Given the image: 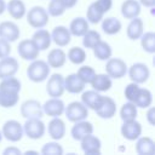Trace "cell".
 Here are the masks:
<instances>
[{"label": "cell", "instance_id": "f907efd6", "mask_svg": "<svg viewBox=\"0 0 155 155\" xmlns=\"http://www.w3.org/2000/svg\"><path fill=\"white\" fill-rule=\"evenodd\" d=\"M24 154H38V151H31V150H28V151H25Z\"/></svg>", "mask_w": 155, "mask_h": 155}, {"label": "cell", "instance_id": "f6af8a7d", "mask_svg": "<svg viewBox=\"0 0 155 155\" xmlns=\"http://www.w3.org/2000/svg\"><path fill=\"white\" fill-rule=\"evenodd\" d=\"M147 120H148V122H149L151 126L155 125V109H154L151 105L148 108V111H147Z\"/></svg>", "mask_w": 155, "mask_h": 155}, {"label": "cell", "instance_id": "2e32d148", "mask_svg": "<svg viewBox=\"0 0 155 155\" xmlns=\"http://www.w3.org/2000/svg\"><path fill=\"white\" fill-rule=\"evenodd\" d=\"M64 102L59 98H53L51 97L48 101H46L42 105V111L47 116L51 117H58L64 113Z\"/></svg>", "mask_w": 155, "mask_h": 155}, {"label": "cell", "instance_id": "4fadbf2b", "mask_svg": "<svg viewBox=\"0 0 155 155\" xmlns=\"http://www.w3.org/2000/svg\"><path fill=\"white\" fill-rule=\"evenodd\" d=\"M80 143H81V149L86 155H99L101 154V148H102L101 139L93 136L92 133L80 139Z\"/></svg>", "mask_w": 155, "mask_h": 155}, {"label": "cell", "instance_id": "52a82bcc", "mask_svg": "<svg viewBox=\"0 0 155 155\" xmlns=\"http://www.w3.org/2000/svg\"><path fill=\"white\" fill-rule=\"evenodd\" d=\"M127 74L132 82L140 85L148 81L150 76V70L147 64L138 62V63H133L130 68H127Z\"/></svg>", "mask_w": 155, "mask_h": 155}, {"label": "cell", "instance_id": "9c48e42d", "mask_svg": "<svg viewBox=\"0 0 155 155\" xmlns=\"http://www.w3.org/2000/svg\"><path fill=\"white\" fill-rule=\"evenodd\" d=\"M64 78L62 74H52L46 84V92L50 97L59 98L64 93Z\"/></svg>", "mask_w": 155, "mask_h": 155}, {"label": "cell", "instance_id": "8992f818", "mask_svg": "<svg viewBox=\"0 0 155 155\" xmlns=\"http://www.w3.org/2000/svg\"><path fill=\"white\" fill-rule=\"evenodd\" d=\"M1 133H2V137L6 138L8 142L17 143L22 139L24 132H23V126L19 124V121L8 120L2 125Z\"/></svg>", "mask_w": 155, "mask_h": 155}, {"label": "cell", "instance_id": "cb8c5ba5", "mask_svg": "<svg viewBox=\"0 0 155 155\" xmlns=\"http://www.w3.org/2000/svg\"><path fill=\"white\" fill-rule=\"evenodd\" d=\"M136 140V153L138 155H153L155 153V142L150 137H138Z\"/></svg>", "mask_w": 155, "mask_h": 155}, {"label": "cell", "instance_id": "60d3db41", "mask_svg": "<svg viewBox=\"0 0 155 155\" xmlns=\"http://www.w3.org/2000/svg\"><path fill=\"white\" fill-rule=\"evenodd\" d=\"M76 74H78V76H79L85 84H90V82L92 81V79L94 78L96 71H94V69H93L92 67H90V65H82V67L79 68V70H78Z\"/></svg>", "mask_w": 155, "mask_h": 155}, {"label": "cell", "instance_id": "d6986e66", "mask_svg": "<svg viewBox=\"0 0 155 155\" xmlns=\"http://www.w3.org/2000/svg\"><path fill=\"white\" fill-rule=\"evenodd\" d=\"M65 124L64 121L58 116V117H52L51 121L48 122L47 126V132L48 136L53 140H59L65 136Z\"/></svg>", "mask_w": 155, "mask_h": 155}, {"label": "cell", "instance_id": "681fc988", "mask_svg": "<svg viewBox=\"0 0 155 155\" xmlns=\"http://www.w3.org/2000/svg\"><path fill=\"white\" fill-rule=\"evenodd\" d=\"M6 10V2L5 0H0V15H2Z\"/></svg>", "mask_w": 155, "mask_h": 155}, {"label": "cell", "instance_id": "ab89813d", "mask_svg": "<svg viewBox=\"0 0 155 155\" xmlns=\"http://www.w3.org/2000/svg\"><path fill=\"white\" fill-rule=\"evenodd\" d=\"M41 154L42 155H62L63 148L57 142H48L44 144V147L41 148Z\"/></svg>", "mask_w": 155, "mask_h": 155}, {"label": "cell", "instance_id": "8fae6325", "mask_svg": "<svg viewBox=\"0 0 155 155\" xmlns=\"http://www.w3.org/2000/svg\"><path fill=\"white\" fill-rule=\"evenodd\" d=\"M94 111L101 119H111L116 113V103L113 98L102 96Z\"/></svg>", "mask_w": 155, "mask_h": 155}, {"label": "cell", "instance_id": "f1b7e54d", "mask_svg": "<svg viewBox=\"0 0 155 155\" xmlns=\"http://www.w3.org/2000/svg\"><path fill=\"white\" fill-rule=\"evenodd\" d=\"M68 29H69L71 35H74V36H82L90 29V23L84 17H76V18H74L70 22Z\"/></svg>", "mask_w": 155, "mask_h": 155}, {"label": "cell", "instance_id": "ffe728a7", "mask_svg": "<svg viewBox=\"0 0 155 155\" xmlns=\"http://www.w3.org/2000/svg\"><path fill=\"white\" fill-rule=\"evenodd\" d=\"M91 133H93V125L86 120L74 122V125L70 130V134H71L73 139H75V140H80L85 136L91 134Z\"/></svg>", "mask_w": 155, "mask_h": 155}, {"label": "cell", "instance_id": "5bb4252c", "mask_svg": "<svg viewBox=\"0 0 155 155\" xmlns=\"http://www.w3.org/2000/svg\"><path fill=\"white\" fill-rule=\"evenodd\" d=\"M121 134L127 140H136L142 134V125L134 119L130 121H124L121 126Z\"/></svg>", "mask_w": 155, "mask_h": 155}, {"label": "cell", "instance_id": "d6a6232c", "mask_svg": "<svg viewBox=\"0 0 155 155\" xmlns=\"http://www.w3.org/2000/svg\"><path fill=\"white\" fill-rule=\"evenodd\" d=\"M101 98H102V94H99L98 91H96V90H88V91H85L82 93L81 102L87 107V109L94 110V108L99 103Z\"/></svg>", "mask_w": 155, "mask_h": 155}, {"label": "cell", "instance_id": "83f0119b", "mask_svg": "<svg viewBox=\"0 0 155 155\" xmlns=\"http://www.w3.org/2000/svg\"><path fill=\"white\" fill-rule=\"evenodd\" d=\"M6 10L13 19H21L27 13L25 4L22 0H10L6 4Z\"/></svg>", "mask_w": 155, "mask_h": 155}, {"label": "cell", "instance_id": "484cf974", "mask_svg": "<svg viewBox=\"0 0 155 155\" xmlns=\"http://www.w3.org/2000/svg\"><path fill=\"white\" fill-rule=\"evenodd\" d=\"M46 62L50 68H62L67 62V53L62 48H53L48 52Z\"/></svg>", "mask_w": 155, "mask_h": 155}, {"label": "cell", "instance_id": "816d5d0a", "mask_svg": "<svg viewBox=\"0 0 155 155\" xmlns=\"http://www.w3.org/2000/svg\"><path fill=\"white\" fill-rule=\"evenodd\" d=\"M1 140H2V133H1V131H0V143H1Z\"/></svg>", "mask_w": 155, "mask_h": 155}, {"label": "cell", "instance_id": "7c38bea8", "mask_svg": "<svg viewBox=\"0 0 155 155\" xmlns=\"http://www.w3.org/2000/svg\"><path fill=\"white\" fill-rule=\"evenodd\" d=\"M21 115L24 119H30V117L41 119L44 115L42 105L36 99H27L21 105Z\"/></svg>", "mask_w": 155, "mask_h": 155}, {"label": "cell", "instance_id": "d590c367", "mask_svg": "<svg viewBox=\"0 0 155 155\" xmlns=\"http://www.w3.org/2000/svg\"><path fill=\"white\" fill-rule=\"evenodd\" d=\"M104 15L96 5L94 2H91L87 7V11H86V19L88 21V23H92V24H97L99 23L103 18H104Z\"/></svg>", "mask_w": 155, "mask_h": 155}, {"label": "cell", "instance_id": "74e56055", "mask_svg": "<svg viewBox=\"0 0 155 155\" xmlns=\"http://www.w3.org/2000/svg\"><path fill=\"white\" fill-rule=\"evenodd\" d=\"M68 59L73 63V64H82L86 59V52L84 48L79 47V46H74L71 47L69 51H68V54H67Z\"/></svg>", "mask_w": 155, "mask_h": 155}, {"label": "cell", "instance_id": "836d02e7", "mask_svg": "<svg viewBox=\"0 0 155 155\" xmlns=\"http://www.w3.org/2000/svg\"><path fill=\"white\" fill-rule=\"evenodd\" d=\"M137 114H138V108L136 107L134 103L128 102V101L120 109V117H121L122 121L134 120L137 117Z\"/></svg>", "mask_w": 155, "mask_h": 155}, {"label": "cell", "instance_id": "ee69618b", "mask_svg": "<svg viewBox=\"0 0 155 155\" xmlns=\"http://www.w3.org/2000/svg\"><path fill=\"white\" fill-rule=\"evenodd\" d=\"M11 53V45L8 41H6L5 39L0 38V59L4 57L10 56Z\"/></svg>", "mask_w": 155, "mask_h": 155}, {"label": "cell", "instance_id": "8d00e7d4", "mask_svg": "<svg viewBox=\"0 0 155 155\" xmlns=\"http://www.w3.org/2000/svg\"><path fill=\"white\" fill-rule=\"evenodd\" d=\"M101 41V34L97 30L88 29L84 35H82V45L85 48H93L97 42Z\"/></svg>", "mask_w": 155, "mask_h": 155}, {"label": "cell", "instance_id": "44dd1931", "mask_svg": "<svg viewBox=\"0 0 155 155\" xmlns=\"http://www.w3.org/2000/svg\"><path fill=\"white\" fill-rule=\"evenodd\" d=\"M86 84L78 76L76 73L69 74L67 78H64V90L68 91L69 93L78 94L84 91Z\"/></svg>", "mask_w": 155, "mask_h": 155}, {"label": "cell", "instance_id": "f35d334b", "mask_svg": "<svg viewBox=\"0 0 155 155\" xmlns=\"http://www.w3.org/2000/svg\"><path fill=\"white\" fill-rule=\"evenodd\" d=\"M65 6L63 4L62 0H50L48 2V7H47V13L48 16L52 17H59L65 12Z\"/></svg>", "mask_w": 155, "mask_h": 155}, {"label": "cell", "instance_id": "4dcf8cb0", "mask_svg": "<svg viewBox=\"0 0 155 155\" xmlns=\"http://www.w3.org/2000/svg\"><path fill=\"white\" fill-rule=\"evenodd\" d=\"M133 103L136 104L137 108H142V109H147L153 103V93L148 90V88H139L137 97L134 98Z\"/></svg>", "mask_w": 155, "mask_h": 155}, {"label": "cell", "instance_id": "ba28073f", "mask_svg": "<svg viewBox=\"0 0 155 155\" xmlns=\"http://www.w3.org/2000/svg\"><path fill=\"white\" fill-rule=\"evenodd\" d=\"M105 73L111 79H121L127 74V65L121 58H109L105 61Z\"/></svg>", "mask_w": 155, "mask_h": 155}, {"label": "cell", "instance_id": "e575fe53", "mask_svg": "<svg viewBox=\"0 0 155 155\" xmlns=\"http://www.w3.org/2000/svg\"><path fill=\"white\" fill-rule=\"evenodd\" d=\"M140 39V45L142 48L148 52V53H154L155 52V33L154 31H145L142 34Z\"/></svg>", "mask_w": 155, "mask_h": 155}, {"label": "cell", "instance_id": "277c9868", "mask_svg": "<svg viewBox=\"0 0 155 155\" xmlns=\"http://www.w3.org/2000/svg\"><path fill=\"white\" fill-rule=\"evenodd\" d=\"M63 114H65L68 121L76 122V121L86 120V117L88 116V109L82 102L75 101V102L69 103L64 108V113Z\"/></svg>", "mask_w": 155, "mask_h": 155}, {"label": "cell", "instance_id": "e0dca14e", "mask_svg": "<svg viewBox=\"0 0 155 155\" xmlns=\"http://www.w3.org/2000/svg\"><path fill=\"white\" fill-rule=\"evenodd\" d=\"M51 39L58 47H64L70 42L71 34H70V31L67 27L57 25V27L53 28V30L51 33Z\"/></svg>", "mask_w": 155, "mask_h": 155}, {"label": "cell", "instance_id": "7bdbcfd3", "mask_svg": "<svg viewBox=\"0 0 155 155\" xmlns=\"http://www.w3.org/2000/svg\"><path fill=\"white\" fill-rule=\"evenodd\" d=\"M93 2L103 13H107L108 11H110L113 6V0H96Z\"/></svg>", "mask_w": 155, "mask_h": 155}, {"label": "cell", "instance_id": "30bf717a", "mask_svg": "<svg viewBox=\"0 0 155 155\" xmlns=\"http://www.w3.org/2000/svg\"><path fill=\"white\" fill-rule=\"evenodd\" d=\"M17 52L22 59L31 62L39 57L40 51L31 39H25V40L19 41V44L17 46Z\"/></svg>", "mask_w": 155, "mask_h": 155}, {"label": "cell", "instance_id": "c3c4849f", "mask_svg": "<svg viewBox=\"0 0 155 155\" xmlns=\"http://www.w3.org/2000/svg\"><path fill=\"white\" fill-rule=\"evenodd\" d=\"M65 8H73L76 4H78V0H62Z\"/></svg>", "mask_w": 155, "mask_h": 155}, {"label": "cell", "instance_id": "3957f363", "mask_svg": "<svg viewBox=\"0 0 155 155\" xmlns=\"http://www.w3.org/2000/svg\"><path fill=\"white\" fill-rule=\"evenodd\" d=\"M27 22L30 27L39 29L44 28L48 23V13L42 6H34L27 13Z\"/></svg>", "mask_w": 155, "mask_h": 155}, {"label": "cell", "instance_id": "6da1fadb", "mask_svg": "<svg viewBox=\"0 0 155 155\" xmlns=\"http://www.w3.org/2000/svg\"><path fill=\"white\" fill-rule=\"evenodd\" d=\"M21 87H22L21 81L15 76L1 79V82H0V107H2V108L15 107L19 99Z\"/></svg>", "mask_w": 155, "mask_h": 155}, {"label": "cell", "instance_id": "9a60e30c", "mask_svg": "<svg viewBox=\"0 0 155 155\" xmlns=\"http://www.w3.org/2000/svg\"><path fill=\"white\" fill-rule=\"evenodd\" d=\"M21 30L19 27L15 22L5 21L0 23V38L5 39L8 42H13L19 39Z\"/></svg>", "mask_w": 155, "mask_h": 155}, {"label": "cell", "instance_id": "f546056e", "mask_svg": "<svg viewBox=\"0 0 155 155\" xmlns=\"http://www.w3.org/2000/svg\"><path fill=\"white\" fill-rule=\"evenodd\" d=\"M102 29L107 35H115L121 30V22L116 17H107L102 21Z\"/></svg>", "mask_w": 155, "mask_h": 155}, {"label": "cell", "instance_id": "d4e9b609", "mask_svg": "<svg viewBox=\"0 0 155 155\" xmlns=\"http://www.w3.org/2000/svg\"><path fill=\"white\" fill-rule=\"evenodd\" d=\"M140 13V4L137 0H125L121 5V15L126 19L138 17Z\"/></svg>", "mask_w": 155, "mask_h": 155}, {"label": "cell", "instance_id": "1f68e13d", "mask_svg": "<svg viewBox=\"0 0 155 155\" xmlns=\"http://www.w3.org/2000/svg\"><path fill=\"white\" fill-rule=\"evenodd\" d=\"M93 50V54L97 59L99 61H107L111 57V53H113V50L110 47V45L105 41H98L97 45L92 48Z\"/></svg>", "mask_w": 155, "mask_h": 155}, {"label": "cell", "instance_id": "b9f144b4", "mask_svg": "<svg viewBox=\"0 0 155 155\" xmlns=\"http://www.w3.org/2000/svg\"><path fill=\"white\" fill-rule=\"evenodd\" d=\"M139 85L136 84V82H131L128 84L126 87H125V91H124V94H125V98L128 101V102H132L134 101V98L137 97L138 94V91H139Z\"/></svg>", "mask_w": 155, "mask_h": 155}, {"label": "cell", "instance_id": "7dc6e473", "mask_svg": "<svg viewBox=\"0 0 155 155\" xmlns=\"http://www.w3.org/2000/svg\"><path fill=\"white\" fill-rule=\"evenodd\" d=\"M139 4L150 8V7H154L155 6V0H139Z\"/></svg>", "mask_w": 155, "mask_h": 155}, {"label": "cell", "instance_id": "7a4b0ae2", "mask_svg": "<svg viewBox=\"0 0 155 155\" xmlns=\"http://www.w3.org/2000/svg\"><path fill=\"white\" fill-rule=\"evenodd\" d=\"M50 65L46 61L42 59H34L27 68V76L33 82H42L50 75Z\"/></svg>", "mask_w": 155, "mask_h": 155}, {"label": "cell", "instance_id": "5b68a950", "mask_svg": "<svg viewBox=\"0 0 155 155\" xmlns=\"http://www.w3.org/2000/svg\"><path fill=\"white\" fill-rule=\"evenodd\" d=\"M46 131L45 124L39 117H30L27 119V121L23 125V132L27 134L30 139H40L44 137Z\"/></svg>", "mask_w": 155, "mask_h": 155}, {"label": "cell", "instance_id": "4316f807", "mask_svg": "<svg viewBox=\"0 0 155 155\" xmlns=\"http://www.w3.org/2000/svg\"><path fill=\"white\" fill-rule=\"evenodd\" d=\"M92 88L98 91V92H107L111 88V78L105 73V74H96L92 81L90 82Z\"/></svg>", "mask_w": 155, "mask_h": 155}, {"label": "cell", "instance_id": "bcb514c9", "mask_svg": "<svg viewBox=\"0 0 155 155\" xmlns=\"http://www.w3.org/2000/svg\"><path fill=\"white\" fill-rule=\"evenodd\" d=\"M2 154L4 155H21L22 151L16 147H8L2 151Z\"/></svg>", "mask_w": 155, "mask_h": 155}, {"label": "cell", "instance_id": "7402d4cb", "mask_svg": "<svg viewBox=\"0 0 155 155\" xmlns=\"http://www.w3.org/2000/svg\"><path fill=\"white\" fill-rule=\"evenodd\" d=\"M31 40L34 41V44L36 45V47L39 48V51H45L47 48H50L52 39H51V33L46 29L39 28L34 34Z\"/></svg>", "mask_w": 155, "mask_h": 155}, {"label": "cell", "instance_id": "ac0fdd59", "mask_svg": "<svg viewBox=\"0 0 155 155\" xmlns=\"http://www.w3.org/2000/svg\"><path fill=\"white\" fill-rule=\"evenodd\" d=\"M18 71V62L13 57H4L0 59V79L15 76Z\"/></svg>", "mask_w": 155, "mask_h": 155}, {"label": "cell", "instance_id": "603a6c76", "mask_svg": "<svg viewBox=\"0 0 155 155\" xmlns=\"http://www.w3.org/2000/svg\"><path fill=\"white\" fill-rule=\"evenodd\" d=\"M143 33H144V23H143L142 18H139V17L132 18L126 29L127 38L130 40H138Z\"/></svg>", "mask_w": 155, "mask_h": 155}]
</instances>
